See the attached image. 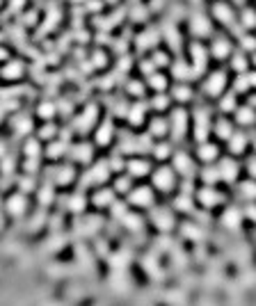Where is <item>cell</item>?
I'll return each instance as SVG.
<instances>
[{
    "label": "cell",
    "mask_w": 256,
    "mask_h": 306,
    "mask_svg": "<svg viewBox=\"0 0 256 306\" xmlns=\"http://www.w3.org/2000/svg\"><path fill=\"white\" fill-rule=\"evenodd\" d=\"M208 128H211V119H208V110L199 108L197 112H195V137H197V142L202 144L204 139L208 137Z\"/></svg>",
    "instance_id": "5"
},
{
    "label": "cell",
    "mask_w": 256,
    "mask_h": 306,
    "mask_svg": "<svg viewBox=\"0 0 256 306\" xmlns=\"http://www.w3.org/2000/svg\"><path fill=\"white\" fill-rule=\"evenodd\" d=\"M142 92H144L142 83H131V85H128V94H131V96H142Z\"/></svg>",
    "instance_id": "51"
},
{
    "label": "cell",
    "mask_w": 256,
    "mask_h": 306,
    "mask_svg": "<svg viewBox=\"0 0 256 306\" xmlns=\"http://www.w3.org/2000/svg\"><path fill=\"white\" fill-rule=\"evenodd\" d=\"M25 156H28V158H39V139H28V142H25Z\"/></svg>",
    "instance_id": "41"
},
{
    "label": "cell",
    "mask_w": 256,
    "mask_h": 306,
    "mask_svg": "<svg viewBox=\"0 0 256 306\" xmlns=\"http://www.w3.org/2000/svg\"><path fill=\"white\" fill-rule=\"evenodd\" d=\"M167 41L172 44V48H174V50L178 48V32L172 28V25H167Z\"/></svg>",
    "instance_id": "50"
},
{
    "label": "cell",
    "mask_w": 256,
    "mask_h": 306,
    "mask_svg": "<svg viewBox=\"0 0 256 306\" xmlns=\"http://www.w3.org/2000/svg\"><path fill=\"white\" fill-rule=\"evenodd\" d=\"M247 169H249L251 176H256V158H251L249 163H247Z\"/></svg>",
    "instance_id": "55"
},
{
    "label": "cell",
    "mask_w": 256,
    "mask_h": 306,
    "mask_svg": "<svg viewBox=\"0 0 256 306\" xmlns=\"http://www.w3.org/2000/svg\"><path fill=\"white\" fill-rule=\"evenodd\" d=\"M192 32H195V35H202V37L211 35V23H208V19L195 16V19H192Z\"/></svg>",
    "instance_id": "27"
},
{
    "label": "cell",
    "mask_w": 256,
    "mask_h": 306,
    "mask_svg": "<svg viewBox=\"0 0 256 306\" xmlns=\"http://www.w3.org/2000/svg\"><path fill=\"white\" fill-rule=\"evenodd\" d=\"M236 121H238V126H245V128H249V126L256 124V112L251 110V105L236 108Z\"/></svg>",
    "instance_id": "13"
},
{
    "label": "cell",
    "mask_w": 256,
    "mask_h": 306,
    "mask_svg": "<svg viewBox=\"0 0 256 306\" xmlns=\"http://www.w3.org/2000/svg\"><path fill=\"white\" fill-rule=\"evenodd\" d=\"M153 156H156L158 160H167L169 156H172V144H156L153 146Z\"/></svg>",
    "instance_id": "38"
},
{
    "label": "cell",
    "mask_w": 256,
    "mask_h": 306,
    "mask_svg": "<svg viewBox=\"0 0 256 306\" xmlns=\"http://www.w3.org/2000/svg\"><path fill=\"white\" fill-rule=\"evenodd\" d=\"M238 194H240L242 199H245L247 203L249 201H256V183L254 181H245L238 185Z\"/></svg>",
    "instance_id": "26"
},
{
    "label": "cell",
    "mask_w": 256,
    "mask_h": 306,
    "mask_svg": "<svg viewBox=\"0 0 256 306\" xmlns=\"http://www.w3.org/2000/svg\"><path fill=\"white\" fill-rule=\"evenodd\" d=\"M21 188H23L25 192H30V190H32V178H30V176L21 178Z\"/></svg>",
    "instance_id": "54"
},
{
    "label": "cell",
    "mask_w": 256,
    "mask_h": 306,
    "mask_svg": "<svg viewBox=\"0 0 256 306\" xmlns=\"http://www.w3.org/2000/svg\"><path fill=\"white\" fill-rule=\"evenodd\" d=\"M215 135L220 139H229L233 135V128H231V124H229L227 119H220V121L215 124Z\"/></svg>",
    "instance_id": "30"
},
{
    "label": "cell",
    "mask_w": 256,
    "mask_h": 306,
    "mask_svg": "<svg viewBox=\"0 0 256 306\" xmlns=\"http://www.w3.org/2000/svg\"><path fill=\"white\" fill-rule=\"evenodd\" d=\"M126 172H128L131 178H142L151 172V165H149V160H144V158H131L126 163Z\"/></svg>",
    "instance_id": "9"
},
{
    "label": "cell",
    "mask_w": 256,
    "mask_h": 306,
    "mask_svg": "<svg viewBox=\"0 0 256 306\" xmlns=\"http://www.w3.org/2000/svg\"><path fill=\"white\" fill-rule=\"evenodd\" d=\"M110 165L108 163H99V165H92V169H87V174L83 176V188H89V185H101V183L108 181L110 176Z\"/></svg>",
    "instance_id": "2"
},
{
    "label": "cell",
    "mask_w": 256,
    "mask_h": 306,
    "mask_svg": "<svg viewBox=\"0 0 256 306\" xmlns=\"http://www.w3.org/2000/svg\"><path fill=\"white\" fill-rule=\"evenodd\" d=\"M242 222V212L238 210V208H229L224 215H222V224L227 228H238Z\"/></svg>",
    "instance_id": "22"
},
{
    "label": "cell",
    "mask_w": 256,
    "mask_h": 306,
    "mask_svg": "<svg viewBox=\"0 0 256 306\" xmlns=\"http://www.w3.org/2000/svg\"><path fill=\"white\" fill-rule=\"evenodd\" d=\"M236 94H227L224 99H220V110L222 112H236Z\"/></svg>",
    "instance_id": "39"
},
{
    "label": "cell",
    "mask_w": 256,
    "mask_h": 306,
    "mask_svg": "<svg viewBox=\"0 0 256 306\" xmlns=\"http://www.w3.org/2000/svg\"><path fill=\"white\" fill-rule=\"evenodd\" d=\"M167 105H169V99H167V96H165V94H158L156 99H153L151 108H153V110H165Z\"/></svg>",
    "instance_id": "49"
},
{
    "label": "cell",
    "mask_w": 256,
    "mask_h": 306,
    "mask_svg": "<svg viewBox=\"0 0 256 306\" xmlns=\"http://www.w3.org/2000/svg\"><path fill=\"white\" fill-rule=\"evenodd\" d=\"M249 87V78H247V73H240V78L236 80V94H245Z\"/></svg>",
    "instance_id": "46"
},
{
    "label": "cell",
    "mask_w": 256,
    "mask_h": 306,
    "mask_svg": "<svg viewBox=\"0 0 256 306\" xmlns=\"http://www.w3.org/2000/svg\"><path fill=\"white\" fill-rule=\"evenodd\" d=\"M128 203L135 208H151L153 206V192L149 188H138L131 192L128 197Z\"/></svg>",
    "instance_id": "8"
},
{
    "label": "cell",
    "mask_w": 256,
    "mask_h": 306,
    "mask_svg": "<svg viewBox=\"0 0 256 306\" xmlns=\"http://www.w3.org/2000/svg\"><path fill=\"white\" fill-rule=\"evenodd\" d=\"M217 153H220V151H217L215 144H208V142H202V144H199V148H197V156H199L202 163H215Z\"/></svg>",
    "instance_id": "16"
},
{
    "label": "cell",
    "mask_w": 256,
    "mask_h": 306,
    "mask_svg": "<svg viewBox=\"0 0 256 306\" xmlns=\"http://www.w3.org/2000/svg\"><path fill=\"white\" fill-rule=\"evenodd\" d=\"M197 199L204 208H215V206H220V203H224V194H220L217 190H213V185L197 190Z\"/></svg>",
    "instance_id": "6"
},
{
    "label": "cell",
    "mask_w": 256,
    "mask_h": 306,
    "mask_svg": "<svg viewBox=\"0 0 256 306\" xmlns=\"http://www.w3.org/2000/svg\"><path fill=\"white\" fill-rule=\"evenodd\" d=\"M144 114H147V105H144V103H135L133 108H128V112H126L128 124L140 126L144 121Z\"/></svg>",
    "instance_id": "20"
},
{
    "label": "cell",
    "mask_w": 256,
    "mask_h": 306,
    "mask_svg": "<svg viewBox=\"0 0 256 306\" xmlns=\"http://www.w3.org/2000/svg\"><path fill=\"white\" fill-rule=\"evenodd\" d=\"M245 148H247V135L245 133H233L231 137H229V151L231 153H245Z\"/></svg>",
    "instance_id": "24"
},
{
    "label": "cell",
    "mask_w": 256,
    "mask_h": 306,
    "mask_svg": "<svg viewBox=\"0 0 256 306\" xmlns=\"http://www.w3.org/2000/svg\"><path fill=\"white\" fill-rule=\"evenodd\" d=\"M192 57H195V66H192V73L197 75V73H202V71L206 69V50H204L199 44H195V46H192Z\"/></svg>",
    "instance_id": "21"
},
{
    "label": "cell",
    "mask_w": 256,
    "mask_h": 306,
    "mask_svg": "<svg viewBox=\"0 0 256 306\" xmlns=\"http://www.w3.org/2000/svg\"><path fill=\"white\" fill-rule=\"evenodd\" d=\"M62 153H67V142H50L48 158H59Z\"/></svg>",
    "instance_id": "42"
},
{
    "label": "cell",
    "mask_w": 256,
    "mask_h": 306,
    "mask_svg": "<svg viewBox=\"0 0 256 306\" xmlns=\"http://www.w3.org/2000/svg\"><path fill=\"white\" fill-rule=\"evenodd\" d=\"M242 28H256V12L254 10H245L242 12Z\"/></svg>",
    "instance_id": "44"
},
{
    "label": "cell",
    "mask_w": 256,
    "mask_h": 306,
    "mask_svg": "<svg viewBox=\"0 0 256 306\" xmlns=\"http://www.w3.org/2000/svg\"><path fill=\"white\" fill-rule=\"evenodd\" d=\"M21 73H23V64H21V62H10L5 69L0 71V75H3V78H7V80L21 78Z\"/></svg>",
    "instance_id": "28"
},
{
    "label": "cell",
    "mask_w": 256,
    "mask_h": 306,
    "mask_svg": "<svg viewBox=\"0 0 256 306\" xmlns=\"http://www.w3.org/2000/svg\"><path fill=\"white\" fill-rule=\"evenodd\" d=\"M174 172L183 174V176H192L195 174V165H192L187 153H174Z\"/></svg>",
    "instance_id": "12"
},
{
    "label": "cell",
    "mask_w": 256,
    "mask_h": 306,
    "mask_svg": "<svg viewBox=\"0 0 256 306\" xmlns=\"http://www.w3.org/2000/svg\"><path fill=\"white\" fill-rule=\"evenodd\" d=\"M55 135H57V128H55L53 124H46L44 128L39 130V139H53Z\"/></svg>",
    "instance_id": "47"
},
{
    "label": "cell",
    "mask_w": 256,
    "mask_h": 306,
    "mask_svg": "<svg viewBox=\"0 0 256 306\" xmlns=\"http://www.w3.org/2000/svg\"><path fill=\"white\" fill-rule=\"evenodd\" d=\"M149 85H151V89H156L158 94H163L165 87H167V78L163 73H153L149 75Z\"/></svg>",
    "instance_id": "32"
},
{
    "label": "cell",
    "mask_w": 256,
    "mask_h": 306,
    "mask_svg": "<svg viewBox=\"0 0 256 306\" xmlns=\"http://www.w3.org/2000/svg\"><path fill=\"white\" fill-rule=\"evenodd\" d=\"M153 62H156V66H163V64H167V55H163V53H156V57H153Z\"/></svg>",
    "instance_id": "53"
},
{
    "label": "cell",
    "mask_w": 256,
    "mask_h": 306,
    "mask_svg": "<svg viewBox=\"0 0 256 306\" xmlns=\"http://www.w3.org/2000/svg\"><path fill=\"white\" fill-rule=\"evenodd\" d=\"M245 217H249L251 222H256V206H254V201H249V206H247V210H245Z\"/></svg>",
    "instance_id": "52"
},
{
    "label": "cell",
    "mask_w": 256,
    "mask_h": 306,
    "mask_svg": "<svg viewBox=\"0 0 256 306\" xmlns=\"http://www.w3.org/2000/svg\"><path fill=\"white\" fill-rule=\"evenodd\" d=\"M25 208H28V201H25V194H14V197L7 201V210H10V215H14V217H19V215H23Z\"/></svg>",
    "instance_id": "17"
},
{
    "label": "cell",
    "mask_w": 256,
    "mask_h": 306,
    "mask_svg": "<svg viewBox=\"0 0 256 306\" xmlns=\"http://www.w3.org/2000/svg\"><path fill=\"white\" fill-rule=\"evenodd\" d=\"M251 62H254V66H256V53H254V57H251Z\"/></svg>",
    "instance_id": "59"
},
{
    "label": "cell",
    "mask_w": 256,
    "mask_h": 306,
    "mask_svg": "<svg viewBox=\"0 0 256 306\" xmlns=\"http://www.w3.org/2000/svg\"><path fill=\"white\" fill-rule=\"evenodd\" d=\"M174 208H176V210H183V212H192V197L181 192L176 197V201H174Z\"/></svg>",
    "instance_id": "36"
},
{
    "label": "cell",
    "mask_w": 256,
    "mask_h": 306,
    "mask_svg": "<svg viewBox=\"0 0 256 306\" xmlns=\"http://www.w3.org/2000/svg\"><path fill=\"white\" fill-rule=\"evenodd\" d=\"M92 203L96 208H112L114 206V192L112 190H99V192H94L92 197Z\"/></svg>",
    "instance_id": "14"
},
{
    "label": "cell",
    "mask_w": 256,
    "mask_h": 306,
    "mask_svg": "<svg viewBox=\"0 0 256 306\" xmlns=\"http://www.w3.org/2000/svg\"><path fill=\"white\" fill-rule=\"evenodd\" d=\"M174 75H176L178 80L181 78H195V73H192V69H187L185 64H181V62H176V64H174Z\"/></svg>",
    "instance_id": "43"
},
{
    "label": "cell",
    "mask_w": 256,
    "mask_h": 306,
    "mask_svg": "<svg viewBox=\"0 0 256 306\" xmlns=\"http://www.w3.org/2000/svg\"><path fill=\"white\" fill-rule=\"evenodd\" d=\"M213 55H215L217 59H224L231 55V44H229L224 37H220V39L213 41Z\"/></svg>",
    "instance_id": "25"
},
{
    "label": "cell",
    "mask_w": 256,
    "mask_h": 306,
    "mask_svg": "<svg viewBox=\"0 0 256 306\" xmlns=\"http://www.w3.org/2000/svg\"><path fill=\"white\" fill-rule=\"evenodd\" d=\"M167 133H169V121H165V119L158 117L149 124V135H151V137H165Z\"/></svg>",
    "instance_id": "23"
},
{
    "label": "cell",
    "mask_w": 256,
    "mask_h": 306,
    "mask_svg": "<svg viewBox=\"0 0 256 306\" xmlns=\"http://www.w3.org/2000/svg\"><path fill=\"white\" fill-rule=\"evenodd\" d=\"M254 148H256V137H254Z\"/></svg>",
    "instance_id": "62"
},
{
    "label": "cell",
    "mask_w": 256,
    "mask_h": 306,
    "mask_svg": "<svg viewBox=\"0 0 256 306\" xmlns=\"http://www.w3.org/2000/svg\"><path fill=\"white\" fill-rule=\"evenodd\" d=\"M213 14H215V19L220 21L222 25H229V28H233V21H236V16H233V10L229 5H224V3H215V7H213Z\"/></svg>",
    "instance_id": "11"
},
{
    "label": "cell",
    "mask_w": 256,
    "mask_h": 306,
    "mask_svg": "<svg viewBox=\"0 0 256 306\" xmlns=\"http://www.w3.org/2000/svg\"><path fill=\"white\" fill-rule=\"evenodd\" d=\"M233 71H238V73H247V59L242 57V55H233V62H231Z\"/></svg>",
    "instance_id": "45"
},
{
    "label": "cell",
    "mask_w": 256,
    "mask_h": 306,
    "mask_svg": "<svg viewBox=\"0 0 256 306\" xmlns=\"http://www.w3.org/2000/svg\"><path fill=\"white\" fill-rule=\"evenodd\" d=\"M67 206H69L71 212H83L85 210V197L80 192L74 194V197H69V203H67Z\"/></svg>",
    "instance_id": "37"
},
{
    "label": "cell",
    "mask_w": 256,
    "mask_h": 306,
    "mask_svg": "<svg viewBox=\"0 0 256 306\" xmlns=\"http://www.w3.org/2000/svg\"><path fill=\"white\" fill-rule=\"evenodd\" d=\"M251 105H256V96H254V99H251Z\"/></svg>",
    "instance_id": "60"
},
{
    "label": "cell",
    "mask_w": 256,
    "mask_h": 306,
    "mask_svg": "<svg viewBox=\"0 0 256 306\" xmlns=\"http://www.w3.org/2000/svg\"><path fill=\"white\" fill-rule=\"evenodd\" d=\"M112 135H114V126H112V121H103L101 124V128L96 130V144L99 146H108L110 144V139H112Z\"/></svg>",
    "instance_id": "15"
},
{
    "label": "cell",
    "mask_w": 256,
    "mask_h": 306,
    "mask_svg": "<svg viewBox=\"0 0 256 306\" xmlns=\"http://www.w3.org/2000/svg\"><path fill=\"white\" fill-rule=\"evenodd\" d=\"M5 55H7V53H5L3 48H0V59H5Z\"/></svg>",
    "instance_id": "58"
},
{
    "label": "cell",
    "mask_w": 256,
    "mask_h": 306,
    "mask_svg": "<svg viewBox=\"0 0 256 306\" xmlns=\"http://www.w3.org/2000/svg\"><path fill=\"white\" fill-rule=\"evenodd\" d=\"M74 160L78 163H89L92 160V146L89 144H80V146L74 148Z\"/></svg>",
    "instance_id": "29"
},
{
    "label": "cell",
    "mask_w": 256,
    "mask_h": 306,
    "mask_svg": "<svg viewBox=\"0 0 256 306\" xmlns=\"http://www.w3.org/2000/svg\"><path fill=\"white\" fill-rule=\"evenodd\" d=\"M224 85H227V75H224V71H215V73L206 80L204 92H206L208 96H220L222 92H224Z\"/></svg>",
    "instance_id": "7"
},
{
    "label": "cell",
    "mask_w": 256,
    "mask_h": 306,
    "mask_svg": "<svg viewBox=\"0 0 256 306\" xmlns=\"http://www.w3.org/2000/svg\"><path fill=\"white\" fill-rule=\"evenodd\" d=\"M53 178L57 185H69V183L74 181V167H71V165H59L53 172Z\"/></svg>",
    "instance_id": "18"
},
{
    "label": "cell",
    "mask_w": 256,
    "mask_h": 306,
    "mask_svg": "<svg viewBox=\"0 0 256 306\" xmlns=\"http://www.w3.org/2000/svg\"><path fill=\"white\" fill-rule=\"evenodd\" d=\"M247 78H249V87H256V71L254 73H247Z\"/></svg>",
    "instance_id": "56"
},
{
    "label": "cell",
    "mask_w": 256,
    "mask_h": 306,
    "mask_svg": "<svg viewBox=\"0 0 256 306\" xmlns=\"http://www.w3.org/2000/svg\"><path fill=\"white\" fill-rule=\"evenodd\" d=\"M153 185H156V190L169 194L174 190V185H176V174H174V169H169V167L156 169V172H153Z\"/></svg>",
    "instance_id": "3"
},
{
    "label": "cell",
    "mask_w": 256,
    "mask_h": 306,
    "mask_svg": "<svg viewBox=\"0 0 256 306\" xmlns=\"http://www.w3.org/2000/svg\"><path fill=\"white\" fill-rule=\"evenodd\" d=\"M5 153H7V146H5V142L0 139V156H5Z\"/></svg>",
    "instance_id": "57"
},
{
    "label": "cell",
    "mask_w": 256,
    "mask_h": 306,
    "mask_svg": "<svg viewBox=\"0 0 256 306\" xmlns=\"http://www.w3.org/2000/svg\"><path fill=\"white\" fill-rule=\"evenodd\" d=\"M187 133V114L185 110H174L172 119H169V135L174 142H183Z\"/></svg>",
    "instance_id": "1"
},
{
    "label": "cell",
    "mask_w": 256,
    "mask_h": 306,
    "mask_svg": "<svg viewBox=\"0 0 256 306\" xmlns=\"http://www.w3.org/2000/svg\"><path fill=\"white\" fill-rule=\"evenodd\" d=\"M55 112H57V105L50 103V101H44V103L37 108V114H39L41 119H53Z\"/></svg>",
    "instance_id": "34"
},
{
    "label": "cell",
    "mask_w": 256,
    "mask_h": 306,
    "mask_svg": "<svg viewBox=\"0 0 256 306\" xmlns=\"http://www.w3.org/2000/svg\"><path fill=\"white\" fill-rule=\"evenodd\" d=\"M240 46L245 50H251V53H256V37H251V35H245L240 39Z\"/></svg>",
    "instance_id": "48"
},
{
    "label": "cell",
    "mask_w": 256,
    "mask_h": 306,
    "mask_svg": "<svg viewBox=\"0 0 256 306\" xmlns=\"http://www.w3.org/2000/svg\"><path fill=\"white\" fill-rule=\"evenodd\" d=\"M96 114H99V108H96V105H89V108L85 110V114L78 119V130H80V133H85V130L92 128V124L96 121Z\"/></svg>",
    "instance_id": "19"
},
{
    "label": "cell",
    "mask_w": 256,
    "mask_h": 306,
    "mask_svg": "<svg viewBox=\"0 0 256 306\" xmlns=\"http://www.w3.org/2000/svg\"><path fill=\"white\" fill-rule=\"evenodd\" d=\"M30 128H32V121H30V117H25V114H21V117L14 121V133L16 135L30 133Z\"/></svg>",
    "instance_id": "33"
},
{
    "label": "cell",
    "mask_w": 256,
    "mask_h": 306,
    "mask_svg": "<svg viewBox=\"0 0 256 306\" xmlns=\"http://www.w3.org/2000/svg\"><path fill=\"white\" fill-rule=\"evenodd\" d=\"M151 224L158 228V231H172L174 228V215L167 208H153L151 210Z\"/></svg>",
    "instance_id": "4"
},
{
    "label": "cell",
    "mask_w": 256,
    "mask_h": 306,
    "mask_svg": "<svg viewBox=\"0 0 256 306\" xmlns=\"http://www.w3.org/2000/svg\"><path fill=\"white\" fill-rule=\"evenodd\" d=\"M217 172H220V181L224 183H233L238 178V172H240V167H238L233 160H222L220 165H217Z\"/></svg>",
    "instance_id": "10"
},
{
    "label": "cell",
    "mask_w": 256,
    "mask_h": 306,
    "mask_svg": "<svg viewBox=\"0 0 256 306\" xmlns=\"http://www.w3.org/2000/svg\"><path fill=\"white\" fill-rule=\"evenodd\" d=\"M131 188H133V178L128 176H117V181H114V190L117 192H121V194H126V192H131Z\"/></svg>",
    "instance_id": "35"
},
{
    "label": "cell",
    "mask_w": 256,
    "mask_h": 306,
    "mask_svg": "<svg viewBox=\"0 0 256 306\" xmlns=\"http://www.w3.org/2000/svg\"><path fill=\"white\" fill-rule=\"evenodd\" d=\"M202 178L204 183H208V185H215V183H220V172H217V165L213 167V165H206V169L202 172Z\"/></svg>",
    "instance_id": "31"
},
{
    "label": "cell",
    "mask_w": 256,
    "mask_h": 306,
    "mask_svg": "<svg viewBox=\"0 0 256 306\" xmlns=\"http://www.w3.org/2000/svg\"><path fill=\"white\" fill-rule=\"evenodd\" d=\"M174 99L176 101H190L192 89L187 87V85H176V87H174Z\"/></svg>",
    "instance_id": "40"
},
{
    "label": "cell",
    "mask_w": 256,
    "mask_h": 306,
    "mask_svg": "<svg viewBox=\"0 0 256 306\" xmlns=\"http://www.w3.org/2000/svg\"><path fill=\"white\" fill-rule=\"evenodd\" d=\"M236 3H238V5H242V3H245V0H236Z\"/></svg>",
    "instance_id": "61"
}]
</instances>
